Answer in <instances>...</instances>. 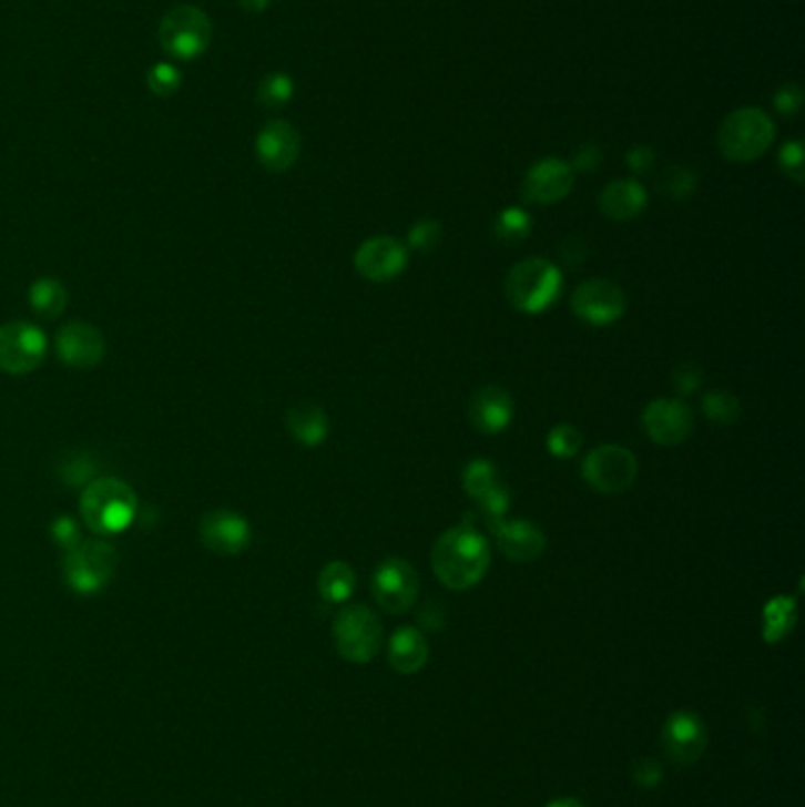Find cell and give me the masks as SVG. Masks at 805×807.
<instances>
[{"label":"cell","mask_w":805,"mask_h":807,"mask_svg":"<svg viewBox=\"0 0 805 807\" xmlns=\"http://www.w3.org/2000/svg\"><path fill=\"white\" fill-rule=\"evenodd\" d=\"M489 543L470 524L451 527L432 548V572L449 591H468L489 570Z\"/></svg>","instance_id":"cell-1"},{"label":"cell","mask_w":805,"mask_h":807,"mask_svg":"<svg viewBox=\"0 0 805 807\" xmlns=\"http://www.w3.org/2000/svg\"><path fill=\"white\" fill-rule=\"evenodd\" d=\"M81 518L95 537H114L133 524L137 497L131 484L116 477H100L90 482L79 501Z\"/></svg>","instance_id":"cell-2"},{"label":"cell","mask_w":805,"mask_h":807,"mask_svg":"<svg viewBox=\"0 0 805 807\" xmlns=\"http://www.w3.org/2000/svg\"><path fill=\"white\" fill-rule=\"evenodd\" d=\"M562 272L543 258H527L512 265L506 277V298L522 315H543L562 296Z\"/></svg>","instance_id":"cell-3"},{"label":"cell","mask_w":805,"mask_h":807,"mask_svg":"<svg viewBox=\"0 0 805 807\" xmlns=\"http://www.w3.org/2000/svg\"><path fill=\"white\" fill-rule=\"evenodd\" d=\"M775 123L758 106H740L719 127V150L727 161L752 163L775 142Z\"/></svg>","instance_id":"cell-4"},{"label":"cell","mask_w":805,"mask_h":807,"mask_svg":"<svg viewBox=\"0 0 805 807\" xmlns=\"http://www.w3.org/2000/svg\"><path fill=\"white\" fill-rule=\"evenodd\" d=\"M119 555L104 539H85L67 550L62 572L69 589L77 595H98L116 574Z\"/></svg>","instance_id":"cell-5"},{"label":"cell","mask_w":805,"mask_h":807,"mask_svg":"<svg viewBox=\"0 0 805 807\" xmlns=\"http://www.w3.org/2000/svg\"><path fill=\"white\" fill-rule=\"evenodd\" d=\"M213 24L208 14L196 6H177L163 14L159 24V43L173 60L192 62L208 50Z\"/></svg>","instance_id":"cell-6"},{"label":"cell","mask_w":805,"mask_h":807,"mask_svg":"<svg viewBox=\"0 0 805 807\" xmlns=\"http://www.w3.org/2000/svg\"><path fill=\"white\" fill-rule=\"evenodd\" d=\"M338 654L350 664H369L383 645L380 619L364 604H347L334 619Z\"/></svg>","instance_id":"cell-7"},{"label":"cell","mask_w":805,"mask_h":807,"mask_svg":"<svg viewBox=\"0 0 805 807\" xmlns=\"http://www.w3.org/2000/svg\"><path fill=\"white\" fill-rule=\"evenodd\" d=\"M581 474L593 491L614 497L635 484L638 458L619 445H602L583 458Z\"/></svg>","instance_id":"cell-8"},{"label":"cell","mask_w":805,"mask_h":807,"mask_svg":"<svg viewBox=\"0 0 805 807\" xmlns=\"http://www.w3.org/2000/svg\"><path fill=\"white\" fill-rule=\"evenodd\" d=\"M48 355V338L35 324L8 321L0 326V371L27 376L39 369Z\"/></svg>","instance_id":"cell-9"},{"label":"cell","mask_w":805,"mask_h":807,"mask_svg":"<svg viewBox=\"0 0 805 807\" xmlns=\"http://www.w3.org/2000/svg\"><path fill=\"white\" fill-rule=\"evenodd\" d=\"M371 593L380 610L388 614H405L416 604L418 574L405 560H383L371 576Z\"/></svg>","instance_id":"cell-10"},{"label":"cell","mask_w":805,"mask_h":807,"mask_svg":"<svg viewBox=\"0 0 805 807\" xmlns=\"http://www.w3.org/2000/svg\"><path fill=\"white\" fill-rule=\"evenodd\" d=\"M572 311L591 326H610L624 317L626 296L614 282L589 279L572 293Z\"/></svg>","instance_id":"cell-11"},{"label":"cell","mask_w":805,"mask_h":807,"mask_svg":"<svg viewBox=\"0 0 805 807\" xmlns=\"http://www.w3.org/2000/svg\"><path fill=\"white\" fill-rule=\"evenodd\" d=\"M645 435L659 447H679L694 428L692 409L683 399L662 397L650 401L643 411Z\"/></svg>","instance_id":"cell-12"},{"label":"cell","mask_w":805,"mask_h":807,"mask_svg":"<svg viewBox=\"0 0 805 807\" xmlns=\"http://www.w3.org/2000/svg\"><path fill=\"white\" fill-rule=\"evenodd\" d=\"M198 539L213 555L236 558L251 543V524L234 510H211L198 522Z\"/></svg>","instance_id":"cell-13"},{"label":"cell","mask_w":805,"mask_h":807,"mask_svg":"<svg viewBox=\"0 0 805 807\" xmlns=\"http://www.w3.org/2000/svg\"><path fill=\"white\" fill-rule=\"evenodd\" d=\"M409 263L407 246L393 236H374L355 253V267L366 282L386 284L397 279Z\"/></svg>","instance_id":"cell-14"},{"label":"cell","mask_w":805,"mask_h":807,"mask_svg":"<svg viewBox=\"0 0 805 807\" xmlns=\"http://www.w3.org/2000/svg\"><path fill=\"white\" fill-rule=\"evenodd\" d=\"M300 133L284 119L267 121L255 137V156L269 173H286L300 159Z\"/></svg>","instance_id":"cell-15"},{"label":"cell","mask_w":805,"mask_h":807,"mask_svg":"<svg viewBox=\"0 0 805 807\" xmlns=\"http://www.w3.org/2000/svg\"><path fill=\"white\" fill-rule=\"evenodd\" d=\"M106 355V340L98 326L88 321H69L58 334V357L69 369H98Z\"/></svg>","instance_id":"cell-16"},{"label":"cell","mask_w":805,"mask_h":807,"mask_svg":"<svg viewBox=\"0 0 805 807\" xmlns=\"http://www.w3.org/2000/svg\"><path fill=\"white\" fill-rule=\"evenodd\" d=\"M666 756L679 765H692L702 758L709 744V732L697 713L679 711L671 713L662 732Z\"/></svg>","instance_id":"cell-17"},{"label":"cell","mask_w":805,"mask_h":807,"mask_svg":"<svg viewBox=\"0 0 805 807\" xmlns=\"http://www.w3.org/2000/svg\"><path fill=\"white\" fill-rule=\"evenodd\" d=\"M574 187V171L567 161L541 159L527 171L522 192L529 204L551 206L562 201Z\"/></svg>","instance_id":"cell-18"},{"label":"cell","mask_w":805,"mask_h":807,"mask_svg":"<svg viewBox=\"0 0 805 807\" xmlns=\"http://www.w3.org/2000/svg\"><path fill=\"white\" fill-rule=\"evenodd\" d=\"M512 416H516V404L499 385H485L468 401L470 426L482 435L503 432L512 423Z\"/></svg>","instance_id":"cell-19"},{"label":"cell","mask_w":805,"mask_h":807,"mask_svg":"<svg viewBox=\"0 0 805 807\" xmlns=\"http://www.w3.org/2000/svg\"><path fill=\"white\" fill-rule=\"evenodd\" d=\"M491 529L499 539L503 555L510 562H534L543 555L546 537H543V531L539 527H534L532 522L501 520Z\"/></svg>","instance_id":"cell-20"},{"label":"cell","mask_w":805,"mask_h":807,"mask_svg":"<svg viewBox=\"0 0 805 807\" xmlns=\"http://www.w3.org/2000/svg\"><path fill=\"white\" fill-rule=\"evenodd\" d=\"M648 206V192L635 180H614L600 194V211L617 223L638 217Z\"/></svg>","instance_id":"cell-21"},{"label":"cell","mask_w":805,"mask_h":807,"mask_svg":"<svg viewBox=\"0 0 805 807\" xmlns=\"http://www.w3.org/2000/svg\"><path fill=\"white\" fill-rule=\"evenodd\" d=\"M430 647L426 635L418 629L401 626L393 633L390 645H388V664L401 673V675H414L428 664Z\"/></svg>","instance_id":"cell-22"},{"label":"cell","mask_w":805,"mask_h":807,"mask_svg":"<svg viewBox=\"0 0 805 807\" xmlns=\"http://www.w3.org/2000/svg\"><path fill=\"white\" fill-rule=\"evenodd\" d=\"M286 430L307 449L322 447L328 437V416L317 404H296L286 411Z\"/></svg>","instance_id":"cell-23"},{"label":"cell","mask_w":805,"mask_h":807,"mask_svg":"<svg viewBox=\"0 0 805 807\" xmlns=\"http://www.w3.org/2000/svg\"><path fill=\"white\" fill-rule=\"evenodd\" d=\"M29 305L43 319H58L69 305V290L58 279H35L29 288Z\"/></svg>","instance_id":"cell-24"},{"label":"cell","mask_w":805,"mask_h":807,"mask_svg":"<svg viewBox=\"0 0 805 807\" xmlns=\"http://www.w3.org/2000/svg\"><path fill=\"white\" fill-rule=\"evenodd\" d=\"M355 585H357L355 570L350 564L340 562V560L328 562L319 572V581H317L319 595L332 604H340V602L350 600V595L355 593Z\"/></svg>","instance_id":"cell-25"},{"label":"cell","mask_w":805,"mask_h":807,"mask_svg":"<svg viewBox=\"0 0 805 807\" xmlns=\"http://www.w3.org/2000/svg\"><path fill=\"white\" fill-rule=\"evenodd\" d=\"M796 623V602L792 597H775L763 610V640L779 642L792 633Z\"/></svg>","instance_id":"cell-26"},{"label":"cell","mask_w":805,"mask_h":807,"mask_svg":"<svg viewBox=\"0 0 805 807\" xmlns=\"http://www.w3.org/2000/svg\"><path fill=\"white\" fill-rule=\"evenodd\" d=\"M529 232H532V217H529V213L518 206H510V208L501 211L497 223H493V236H497V242H501L506 246L524 242Z\"/></svg>","instance_id":"cell-27"},{"label":"cell","mask_w":805,"mask_h":807,"mask_svg":"<svg viewBox=\"0 0 805 807\" xmlns=\"http://www.w3.org/2000/svg\"><path fill=\"white\" fill-rule=\"evenodd\" d=\"M296 83L284 71H272L258 85V104L265 109H282L293 100Z\"/></svg>","instance_id":"cell-28"},{"label":"cell","mask_w":805,"mask_h":807,"mask_svg":"<svg viewBox=\"0 0 805 807\" xmlns=\"http://www.w3.org/2000/svg\"><path fill=\"white\" fill-rule=\"evenodd\" d=\"M497 480H499L497 466H493L489 458H475V461H470L463 470V489L475 501L485 497L489 489L497 487L499 484Z\"/></svg>","instance_id":"cell-29"},{"label":"cell","mask_w":805,"mask_h":807,"mask_svg":"<svg viewBox=\"0 0 805 807\" xmlns=\"http://www.w3.org/2000/svg\"><path fill=\"white\" fill-rule=\"evenodd\" d=\"M702 411L716 426H732V423H737V420H740L742 407H740V399L735 395H730L725 390H713V392H709L704 397Z\"/></svg>","instance_id":"cell-30"},{"label":"cell","mask_w":805,"mask_h":807,"mask_svg":"<svg viewBox=\"0 0 805 807\" xmlns=\"http://www.w3.org/2000/svg\"><path fill=\"white\" fill-rule=\"evenodd\" d=\"M146 88L156 98H173L182 88V71L173 62H156L146 71Z\"/></svg>","instance_id":"cell-31"},{"label":"cell","mask_w":805,"mask_h":807,"mask_svg":"<svg viewBox=\"0 0 805 807\" xmlns=\"http://www.w3.org/2000/svg\"><path fill=\"white\" fill-rule=\"evenodd\" d=\"M697 190V173L685 166H671L659 177V192L669 198H687Z\"/></svg>","instance_id":"cell-32"},{"label":"cell","mask_w":805,"mask_h":807,"mask_svg":"<svg viewBox=\"0 0 805 807\" xmlns=\"http://www.w3.org/2000/svg\"><path fill=\"white\" fill-rule=\"evenodd\" d=\"M581 442H583L581 432L570 423L556 426L551 432H548V439H546L548 451H551V456H556V458H574Z\"/></svg>","instance_id":"cell-33"},{"label":"cell","mask_w":805,"mask_h":807,"mask_svg":"<svg viewBox=\"0 0 805 807\" xmlns=\"http://www.w3.org/2000/svg\"><path fill=\"white\" fill-rule=\"evenodd\" d=\"M478 508L485 515V520L489 522V527H493L497 522L506 520V512L510 508V491L501 484H497L493 489H489L485 497L478 499Z\"/></svg>","instance_id":"cell-34"},{"label":"cell","mask_w":805,"mask_h":807,"mask_svg":"<svg viewBox=\"0 0 805 807\" xmlns=\"http://www.w3.org/2000/svg\"><path fill=\"white\" fill-rule=\"evenodd\" d=\"M439 242H442V225H439L437 219L426 217L409 229V246L414 251L430 253L437 248Z\"/></svg>","instance_id":"cell-35"},{"label":"cell","mask_w":805,"mask_h":807,"mask_svg":"<svg viewBox=\"0 0 805 807\" xmlns=\"http://www.w3.org/2000/svg\"><path fill=\"white\" fill-rule=\"evenodd\" d=\"M779 168L786 177H792L794 182H803L805 168H803V142L801 140H792L782 146Z\"/></svg>","instance_id":"cell-36"},{"label":"cell","mask_w":805,"mask_h":807,"mask_svg":"<svg viewBox=\"0 0 805 807\" xmlns=\"http://www.w3.org/2000/svg\"><path fill=\"white\" fill-rule=\"evenodd\" d=\"M50 534H52L54 543L62 545L64 550H71L73 545L81 541V529H79L77 520L69 518V515H60L58 520H54L52 527H50Z\"/></svg>","instance_id":"cell-37"},{"label":"cell","mask_w":805,"mask_h":807,"mask_svg":"<svg viewBox=\"0 0 805 807\" xmlns=\"http://www.w3.org/2000/svg\"><path fill=\"white\" fill-rule=\"evenodd\" d=\"M773 102L782 116H794L803 104V88L798 83H784L775 93Z\"/></svg>","instance_id":"cell-38"},{"label":"cell","mask_w":805,"mask_h":807,"mask_svg":"<svg viewBox=\"0 0 805 807\" xmlns=\"http://www.w3.org/2000/svg\"><path fill=\"white\" fill-rule=\"evenodd\" d=\"M662 777H664V769L654 758L638 760L633 767V779L638 786H643V788H654L659 782H662Z\"/></svg>","instance_id":"cell-39"},{"label":"cell","mask_w":805,"mask_h":807,"mask_svg":"<svg viewBox=\"0 0 805 807\" xmlns=\"http://www.w3.org/2000/svg\"><path fill=\"white\" fill-rule=\"evenodd\" d=\"M673 382L681 395H692L702 385V369L694 364H683L673 371Z\"/></svg>","instance_id":"cell-40"},{"label":"cell","mask_w":805,"mask_h":807,"mask_svg":"<svg viewBox=\"0 0 805 807\" xmlns=\"http://www.w3.org/2000/svg\"><path fill=\"white\" fill-rule=\"evenodd\" d=\"M600 161H602L600 146L583 144L570 166H572V171H579V173H591V171H595L600 166Z\"/></svg>","instance_id":"cell-41"},{"label":"cell","mask_w":805,"mask_h":807,"mask_svg":"<svg viewBox=\"0 0 805 807\" xmlns=\"http://www.w3.org/2000/svg\"><path fill=\"white\" fill-rule=\"evenodd\" d=\"M654 161L656 156L652 152V146L648 144H638L626 154V163L633 173H648L654 166Z\"/></svg>","instance_id":"cell-42"},{"label":"cell","mask_w":805,"mask_h":807,"mask_svg":"<svg viewBox=\"0 0 805 807\" xmlns=\"http://www.w3.org/2000/svg\"><path fill=\"white\" fill-rule=\"evenodd\" d=\"M570 242H572L574 248H570V246H567V242H562V246H560L562 253L560 255H562V261L567 265L577 267V265H581L585 261V253H589V248H585V242L581 236H570Z\"/></svg>","instance_id":"cell-43"},{"label":"cell","mask_w":805,"mask_h":807,"mask_svg":"<svg viewBox=\"0 0 805 807\" xmlns=\"http://www.w3.org/2000/svg\"><path fill=\"white\" fill-rule=\"evenodd\" d=\"M236 3H240V8L248 14H263L269 8L272 0H236Z\"/></svg>","instance_id":"cell-44"},{"label":"cell","mask_w":805,"mask_h":807,"mask_svg":"<svg viewBox=\"0 0 805 807\" xmlns=\"http://www.w3.org/2000/svg\"><path fill=\"white\" fill-rule=\"evenodd\" d=\"M546 807H583V803H579L577 798H560V800L548 803Z\"/></svg>","instance_id":"cell-45"}]
</instances>
